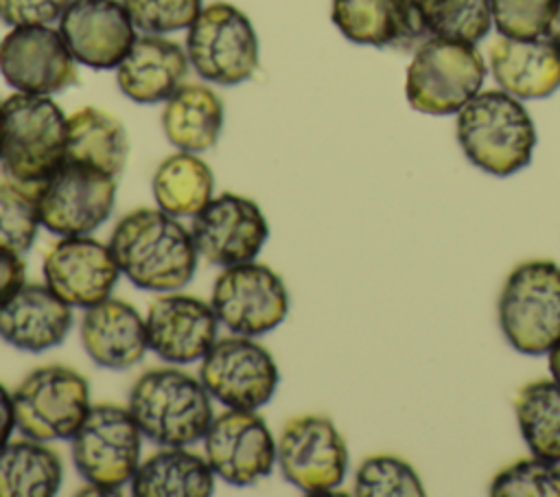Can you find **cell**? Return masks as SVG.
Here are the masks:
<instances>
[{
  "label": "cell",
  "mask_w": 560,
  "mask_h": 497,
  "mask_svg": "<svg viewBox=\"0 0 560 497\" xmlns=\"http://www.w3.org/2000/svg\"><path fill=\"white\" fill-rule=\"evenodd\" d=\"M109 247L120 274L144 291H177L197 271L199 252L190 230L160 208H136L120 217Z\"/></svg>",
  "instance_id": "6da1fadb"
},
{
  "label": "cell",
  "mask_w": 560,
  "mask_h": 497,
  "mask_svg": "<svg viewBox=\"0 0 560 497\" xmlns=\"http://www.w3.org/2000/svg\"><path fill=\"white\" fill-rule=\"evenodd\" d=\"M457 142L481 171L505 177L525 169L536 147V127L521 99L503 90L477 92L457 112Z\"/></svg>",
  "instance_id": "7a4b0ae2"
},
{
  "label": "cell",
  "mask_w": 560,
  "mask_h": 497,
  "mask_svg": "<svg viewBox=\"0 0 560 497\" xmlns=\"http://www.w3.org/2000/svg\"><path fill=\"white\" fill-rule=\"evenodd\" d=\"M68 116L44 94L15 92L0 101V169L24 186H37L66 160Z\"/></svg>",
  "instance_id": "3957f363"
},
{
  "label": "cell",
  "mask_w": 560,
  "mask_h": 497,
  "mask_svg": "<svg viewBox=\"0 0 560 497\" xmlns=\"http://www.w3.org/2000/svg\"><path fill=\"white\" fill-rule=\"evenodd\" d=\"M201 379L179 368L142 372L129 390V412L144 438L158 447H188L203 440L212 403Z\"/></svg>",
  "instance_id": "277c9868"
},
{
  "label": "cell",
  "mask_w": 560,
  "mask_h": 497,
  "mask_svg": "<svg viewBox=\"0 0 560 497\" xmlns=\"http://www.w3.org/2000/svg\"><path fill=\"white\" fill-rule=\"evenodd\" d=\"M486 79V61L477 44L427 37L418 44L405 77V96L420 114H457Z\"/></svg>",
  "instance_id": "5b68a950"
},
{
  "label": "cell",
  "mask_w": 560,
  "mask_h": 497,
  "mask_svg": "<svg viewBox=\"0 0 560 497\" xmlns=\"http://www.w3.org/2000/svg\"><path fill=\"white\" fill-rule=\"evenodd\" d=\"M499 324L518 352H549L560 339V265L545 258L516 265L499 296Z\"/></svg>",
  "instance_id": "8992f818"
},
{
  "label": "cell",
  "mask_w": 560,
  "mask_h": 497,
  "mask_svg": "<svg viewBox=\"0 0 560 497\" xmlns=\"http://www.w3.org/2000/svg\"><path fill=\"white\" fill-rule=\"evenodd\" d=\"M142 431L129 407L90 405L70 438L72 462L94 493L114 495L127 486L140 464Z\"/></svg>",
  "instance_id": "52a82bcc"
},
{
  "label": "cell",
  "mask_w": 560,
  "mask_h": 497,
  "mask_svg": "<svg viewBox=\"0 0 560 497\" xmlns=\"http://www.w3.org/2000/svg\"><path fill=\"white\" fill-rule=\"evenodd\" d=\"M186 55L208 83L236 85L258 68V35L252 20L230 2L206 4L188 26Z\"/></svg>",
  "instance_id": "ba28073f"
},
{
  "label": "cell",
  "mask_w": 560,
  "mask_h": 497,
  "mask_svg": "<svg viewBox=\"0 0 560 497\" xmlns=\"http://www.w3.org/2000/svg\"><path fill=\"white\" fill-rule=\"evenodd\" d=\"M39 223L57 236H81L101 228L116 201V177L85 162L63 160L33 186Z\"/></svg>",
  "instance_id": "9c48e42d"
},
{
  "label": "cell",
  "mask_w": 560,
  "mask_h": 497,
  "mask_svg": "<svg viewBox=\"0 0 560 497\" xmlns=\"http://www.w3.org/2000/svg\"><path fill=\"white\" fill-rule=\"evenodd\" d=\"M13 409L26 438L70 440L90 409L88 379L61 363L39 366L13 390Z\"/></svg>",
  "instance_id": "30bf717a"
},
{
  "label": "cell",
  "mask_w": 560,
  "mask_h": 497,
  "mask_svg": "<svg viewBox=\"0 0 560 497\" xmlns=\"http://www.w3.org/2000/svg\"><path fill=\"white\" fill-rule=\"evenodd\" d=\"M210 307L228 331L258 337L287 320L289 291L269 265L247 261L223 267L212 285Z\"/></svg>",
  "instance_id": "8fae6325"
},
{
  "label": "cell",
  "mask_w": 560,
  "mask_h": 497,
  "mask_svg": "<svg viewBox=\"0 0 560 497\" xmlns=\"http://www.w3.org/2000/svg\"><path fill=\"white\" fill-rule=\"evenodd\" d=\"M199 379L208 394L230 409H258L267 405L280 381L271 352L254 337H217L199 363Z\"/></svg>",
  "instance_id": "7c38bea8"
},
{
  "label": "cell",
  "mask_w": 560,
  "mask_h": 497,
  "mask_svg": "<svg viewBox=\"0 0 560 497\" xmlns=\"http://www.w3.org/2000/svg\"><path fill=\"white\" fill-rule=\"evenodd\" d=\"M276 462L298 490L322 495L341 486L348 447L328 416L302 414L284 423L276 440Z\"/></svg>",
  "instance_id": "4fadbf2b"
},
{
  "label": "cell",
  "mask_w": 560,
  "mask_h": 497,
  "mask_svg": "<svg viewBox=\"0 0 560 497\" xmlns=\"http://www.w3.org/2000/svg\"><path fill=\"white\" fill-rule=\"evenodd\" d=\"M77 59L59 28L13 26L0 42V72L15 92L52 96L79 81Z\"/></svg>",
  "instance_id": "5bb4252c"
},
{
  "label": "cell",
  "mask_w": 560,
  "mask_h": 497,
  "mask_svg": "<svg viewBox=\"0 0 560 497\" xmlns=\"http://www.w3.org/2000/svg\"><path fill=\"white\" fill-rule=\"evenodd\" d=\"M203 455L219 479L252 486L276 464V440L256 409H225L212 418L203 436Z\"/></svg>",
  "instance_id": "9a60e30c"
},
{
  "label": "cell",
  "mask_w": 560,
  "mask_h": 497,
  "mask_svg": "<svg viewBox=\"0 0 560 497\" xmlns=\"http://www.w3.org/2000/svg\"><path fill=\"white\" fill-rule=\"evenodd\" d=\"M190 234L203 261L230 267L256 261L269 239V226L254 199L221 193L192 217Z\"/></svg>",
  "instance_id": "2e32d148"
},
{
  "label": "cell",
  "mask_w": 560,
  "mask_h": 497,
  "mask_svg": "<svg viewBox=\"0 0 560 497\" xmlns=\"http://www.w3.org/2000/svg\"><path fill=\"white\" fill-rule=\"evenodd\" d=\"M44 282L70 307L88 309L112 296L120 267L109 243L81 236H59L42 261Z\"/></svg>",
  "instance_id": "e0dca14e"
},
{
  "label": "cell",
  "mask_w": 560,
  "mask_h": 497,
  "mask_svg": "<svg viewBox=\"0 0 560 497\" xmlns=\"http://www.w3.org/2000/svg\"><path fill=\"white\" fill-rule=\"evenodd\" d=\"M136 24L118 0H70L59 18V33L77 63L116 70L138 39Z\"/></svg>",
  "instance_id": "ac0fdd59"
},
{
  "label": "cell",
  "mask_w": 560,
  "mask_h": 497,
  "mask_svg": "<svg viewBox=\"0 0 560 497\" xmlns=\"http://www.w3.org/2000/svg\"><path fill=\"white\" fill-rule=\"evenodd\" d=\"M149 350L166 363H195L217 342L219 320L201 298L166 291L160 293L144 317Z\"/></svg>",
  "instance_id": "d6986e66"
},
{
  "label": "cell",
  "mask_w": 560,
  "mask_h": 497,
  "mask_svg": "<svg viewBox=\"0 0 560 497\" xmlns=\"http://www.w3.org/2000/svg\"><path fill=\"white\" fill-rule=\"evenodd\" d=\"M70 328L72 307L46 282H22L0 304V337L18 350L44 352L61 346Z\"/></svg>",
  "instance_id": "ffe728a7"
},
{
  "label": "cell",
  "mask_w": 560,
  "mask_h": 497,
  "mask_svg": "<svg viewBox=\"0 0 560 497\" xmlns=\"http://www.w3.org/2000/svg\"><path fill=\"white\" fill-rule=\"evenodd\" d=\"M79 333L85 352L101 368L127 370L149 350L144 317L120 298L109 296L88 307Z\"/></svg>",
  "instance_id": "44dd1931"
},
{
  "label": "cell",
  "mask_w": 560,
  "mask_h": 497,
  "mask_svg": "<svg viewBox=\"0 0 560 497\" xmlns=\"http://www.w3.org/2000/svg\"><path fill=\"white\" fill-rule=\"evenodd\" d=\"M490 72L521 101L551 96L560 88V48L547 37H505L490 46Z\"/></svg>",
  "instance_id": "7402d4cb"
},
{
  "label": "cell",
  "mask_w": 560,
  "mask_h": 497,
  "mask_svg": "<svg viewBox=\"0 0 560 497\" xmlns=\"http://www.w3.org/2000/svg\"><path fill=\"white\" fill-rule=\"evenodd\" d=\"M186 48L164 35H140L116 66L120 92L140 105L164 103L186 79Z\"/></svg>",
  "instance_id": "603a6c76"
},
{
  "label": "cell",
  "mask_w": 560,
  "mask_h": 497,
  "mask_svg": "<svg viewBox=\"0 0 560 497\" xmlns=\"http://www.w3.org/2000/svg\"><path fill=\"white\" fill-rule=\"evenodd\" d=\"M330 20L363 46L409 48L427 39L413 0H332Z\"/></svg>",
  "instance_id": "cb8c5ba5"
},
{
  "label": "cell",
  "mask_w": 560,
  "mask_h": 497,
  "mask_svg": "<svg viewBox=\"0 0 560 497\" xmlns=\"http://www.w3.org/2000/svg\"><path fill=\"white\" fill-rule=\"evenodd\" d=\"M223 129V103L201 83H182L162 109V131L179 151L201 153L217 145Z\"/></svg>",
  "instance_id": "d4e9b609"
},
{
  "label": "cell",
  "mask_w": 560,
  "mask_h": 497,
  "mask_svg": "<svg viewBox=\"0 0 560 497\" xmlns=\"http://www.w3.org/2000/svg\"><path fill=\"white\" fill-rule=\"evenodd\" d=\"M214 477L206 455L162 447L138 464L129 484L136 497H208L214 493Z\"/></svg>",
  "instance_id": "484cf974"
},
{
  "label": "cell",
  "mask_w": 560,
  "mask_h": 497,
  "mask_svg": "<svg viewBox=\"0 0 560 497\" xmlns=\"http://www.w3.org/2000/svg\"><path fill=\"white\" fill-rule=\"evenodd\" d=\"M129 138L125 125L109 112L85 105L68 116L66 160L92 164L118 177L127 164Z\"/></svg>",
  "instance_id": "4316f807"
},
{
  "label": "cell",
  "mask_w": 560,
  "mask_h": 497,
  "mask_svg": "<svg viewBox=\"0 0 560 497\" xmlns=\"http://www.w3.org/2000/svg\"><path fill=\"white\" fill-rule=\"evenodd\" d=\"M61 479V458L42 440H9L0 447V497H52Z\"/></svg>",
  "instance_id": "83f0119b"
},
{
  "label": "cell",
  "mask_w": 560,
  "mask_h": 497,
  "mask_svg": "<svg viewBox=\"0 0 560 497\" xmlns=\"http://www.w3.org/2000/svg\"><path fill=\"white\" fill-rule=\"evenodd\" d=\"M151 193L155 206L173 217H195L214 193V175L210 166L190 151L166 155L153 177Z\"/></svg>",
  "instance_id": "f1b7e54d"
},
{
  "label": "cell",
  "mask_w": 560,
  "mask_h": 497,
  "mask_svg": "<svg viewBox=\"0 0 560 497\" xmlns=\"http://www.w3.org/2000/svg\"><path fill=\"white\" fill-rule=\"evenodd\" d=\"M514 409L529 451L560 464V383L556 379L527 383L518 392Z\"/></svg>",
  "instance_id": "f546056e"
},
{
  "label": "cell",
  "mask_w": 560,
  "mask_h": 497,
  "mask_svg": "<svg viewBox=\"0 0 560 497\" xmlns=\"http://www.w3.org/2000/svg\"><path fill=\"white\" fill-rule=\"evenodd\" d=\"M427 37L455 42H481L492 22L490 0H413Z\"/></svg>",
  "instance_id": "4dcf8cb0"
},
{
  "label": "cell",
  "mask_w": 560,
  "mask_h": 497,
  "mask_svg": "<svg viewBox=\"0 0 560 497\" xmlns=\"http://www.w3.org/2000/svg\"><path fill=\"white\" fill-rule=\"evenodd\" d=\"M39 226L33 186L0 182V250L22 256L31 250Z\"/></svg>",
  "instance_id": "1f68e13d"
},
{
  "label": "cell",
  "mask_w": 560,
  "mask_h": 497,
  "mask_svg": "<svg viewBox=\"0 0 560 497\" xmlns=\"http://www.w3.org/2000/svg\"><path fill=\"white\" fill-rule=\"evenodd\" d=\"M354 495L359 497H420L424 486L413 466L396 455H370L354 475Z\"/></svg>",
  "instance_id": "d6a6232c"
},
{
  "label": "cell",
  "mask_w": 560,
  "mask_h": 497,
  "mask_svg": "<svg viewBox=\"0 0 560 497\" xmlns=\"http://www.w3.org/2000/svg\"><path fill=\"white\" fill-rule=\"evenodd\" d=\"M492 497H523V495H551L560 497V466L558 462L538 455L523 458L501 469L490 482Z\"/></svg>",
  "instance_id": "836d02e7"
},
{
  "label": "cell",
  "mask_w": 560,
  "mask_h": 497,
  "mask_svg": "<svg viewBox=\"0 0 560 497\" xmlns=\"http://www.w3.org/2000/svg\"><path fill=\"white\" fill-rule=\"evenodd\" d=\"M136 28L144 35H168L188 28L203 0H122Z\"/></svg>",
  "instance_id": "e575fe53"
},
{
  "label": "cell",
  "mask_w": 560,
  "mask_h": 497,
  "mask_svg": "<svg viewBox=\"0 0 560 497\" xmlns=\"http://www.w3.org/2000/svg\"><path fill=\"white\" fill-rule=\"evenodd\" d=\"M494 28L505 37H540L558 7V0H490Z\"/></svg>",
  "instance_id": "d590c367"
},
{
  "label": "cell",
  "mask_w": 560,
  "mask_h": 497,
  "mask_svg": "<svg viewBox=\"0 0 560 497\" xmlns=\"http://www.w3.org/2000/svg\"><path fill=\"white\" fill-rule=\"evenodd\" d=\"M70 0H0V20L13 26L59 22Z\"/></svg>",
  "instance_id": "8d00e7d4"
},
{
  "label": "cell",
  "mask_w": 560,
  "mask_h": 497,
  "mask_svg": "<svg viewBox=\"0 0 560 497\" xmlns=\"http://www.w3.org/2000/svg\"><path fill=\"white\" fill-rule=\"evenodd\" d=\"M26 278V267L20 254L0 250V304L7 302Z\"/></svg>",
  "instance_id": "74e56055"
},
{
  "label": "cell",
  "mask_w": 560,
  "mask_h": 497,
  "mask_svg": "<svg viewBox=\"0 0 560 497\" xmlns=\"http://www.w3.org/2000/svg\"><path fill=\"white\" fill-rule=\"evenodd\" d=\"M15 409H13V392H9L0 383V447L11 440V434L15 429Z\"/></svg>",
  "instance_id": "f35d334b"
},
{
  "label": "cell",
  "mask_w": 560,
  "mask_h": 497,
  "mask_svg": "<svg viewBox=\"0 0 560 497\" xmlns=\"http://www.w3.org/2000/svg\"><path fill=\"white\" fill-rule=\"evenodd\" d=\"M547 37L560 48V0H558V7L553 11V15H551L549 26H547Z\"/></svg>",
  "instance_id": "ab89813d"
},
{
  "label": "cell",
  "mask_w": 560,
  "mask_h": 497,
  "mask_svg": "<svg viewBox=\"0 0 560 497\" xmlns=\"http://www.w3.org/2000/svg\"><path fill=\"white\" fill-rule=\"evenodd\" d=\"M549 370H551V377L560 383V339L549 350Z\"/></svg>",
  "instance_id": "60d3db41"
}]
</instances>
